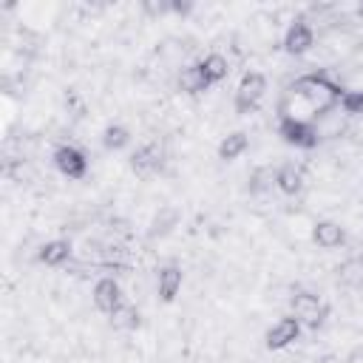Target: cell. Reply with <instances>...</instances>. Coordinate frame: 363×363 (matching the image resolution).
Returning <instances> with one entry per match:
<instances>
[{
  "label": "cell",
  "mask_w": 363,
  "mask_h": 363,
  "mask_svg": "<svg viewBox=\"0 0 363 363\" xmlns=\"http://www.w3.org/2000/svg\"><path fill=\"white\" fill-rule=\"evenodd\" d=\"M156 286H159V298H162L164 303H170V301L179 295V289H182V269H179L176 264L162 267V269H159V281H156Z\"/></svg>",
  "instance_id": "obj_11"
},
{
  "label": "cell",
  "mask_w": 363,
  "mask_h": 363,
  "mask_svg": "<svg viewBox=\"0 0 363 363\" xmlns=\"http://www.w3.org/2000/svg\"><path fill=\"white\" fill-rule=\"evenodd\" d=\"M267 91V77L261 71H247L235 88V111L238 113H252Z\"/></svg>",
  "instance_id": "obj_1"
},
{
  "label": "cell",
  "mask_w": 363,
  "mask_h": 363,
  "mask_svg": "<svg viewBox=\"0 0 363 363\" xmlns=\"http://www.w3.org/2000/svg\"><path fill=\"white\" fill-rule=\"evenodd\" d=\"M54 164H57V170H60L62 176H68V179H82L85 170H88V159H85V153H82L79 147H74V145H62V147H57V153H54Z\"/></svg>",
  "instance_id": "obj_5"
},
{
  "label": "cell",
  "mask_w": 363,
  "mask_h": 363,
  "mask_svg": "<svg viewBox=\"0 0 363 363\" xmlns=\"http://www.w3.org/2000/svg\"><path fill=\"white\" fill-rule=\"evenodd\" d=\"M201 68H204V74L210 77V82H221V79H227V74H230V62H227V57H221V54H207V57L201 60Z\"/></svg>",
  "instance_id": "obj_16"
},
{
  "label": "cell",
  "mask_w": 363,
  "mask_h": 363,
  "mask_svg": "<svg viewBox=\"0 0 363 363\" xmlns=\"http://www.w3.org/2000/svg\"><path fill=\"white\" fill-rule=\"evenodd\" d=\"M122 303V286H119V281L116 278H99L96 284H94V306L99 309V312H105V315H111L116 306Z\"/></svg>",
  "instance_id": "obj_6"
},
{
  "label": "cell",
  "mask_w": 363,
  "mask_h": 363,
  "mask_svg": "<svg viewBox=\"0 0 363 363\" xmlns=\"http://www.w3.org/2000/svg\"><path fill=\"white\" fill-rule=\"evenodd\" d=\"M312 241L318 247H323V250H335V247H340L346 241V233H343V227L337 221H318L315 230H312Z\"/></svg>",
  "instance_id": "obj_9"
},
{
  "label": "cell",
  "mask_w": 363,
  "mask_h": 363,
  "mask_svg": "<svg viewBox=\"0 0 363 363\" xmlns=\"http://www.w3.org/2000/svg\"><path fill=\"white\" fill-rule=\"evenodd\" d=\"M68 258H71V241H65V238H54V241L40 247V261L45 267H60Z\"/></svg>",
  "instance_id": "obj_13"
},
{
  "label": "cell",
  "mask_w": 363,
  "mask_h": 363,
  "mask_svg": "<svg viewBox=\"0 0 363 363\" xmlns=\"http://www.w3.org/2000/svg\"><path fill=\"white\" fill-rule=\"evenodd\" d=\"M281 136L286 145H295V147H315L318 145V130L312 122L301 119V116H281Z\"/></svg>",
  "instance_id": "obj_2"
},
{
  "label": "cell",
  "mask_w": 363,
  "mask_h": 363,
  "mask_svg": "<svg viewBox=\"0 0 363 363\" xmlns=\"http://www.w3.org/2000/svg\"><path fill=\"white\" fill-rule=\"evenodd\" d=\"M128 142H130V130H128L125 125H108V128L102 130V145H105L108 150H122Z\"/></svg>",
  "instance_id": "obj_17"
},
{
  "label": "cell",
  "mask_w": 363,
  "mask_h": 363,
  "mask_svg": "<svg viewBox=\"0 0 363 363\" xmlns=\"http://www.w3.org/2000/svg\"><path fill=\"white\" fill-rule=\"evenodd\" d=\"M162 162H164V150H162L159 142H147V145H142V147L130 156V167H133L139 176L156 173V170L162 167Z\"/></svg>",
  "instance_id": "obj_7"
},
{
  "label": "cell",
  "mask_w": 363,
  "mask_h": 363,
  "mask_svg": "<svg viewBox=\"0 0 363 363\" xmlns=\"http://www.w3.org/2000/svg\"><path fill=\"white\" fill-rule=\"evenodd\" d=\"M298 335H301V320L295 315H286V318H278L267 329L264 340H267V349H286L289 343L298 340Z\"/></svg>",
  "instance_id": "obj_4"
},
{
  "label": "cell",
  "mask_w": 363,
  "mask_h": 363,
  "mask_svg": "<svg viewBox=\"0 0 363 363\" xmlns=\"http://www.w3.org/2000/svg\"><path fill=\"white\" fill-rule=\"evenodd\" d=\"M247 147H250V136H247L244 130H233V133H227V136L218 142V159L233 162V159H238Z\"/></svg>",
  "instance_id": "obj_12"
},
{
  "label": "cell",
  "mask_w": 363,
  "mask_h": 363,
  "mask_svg": "<svg viewBox=\"0 0 363 363\" xmlns=\"http://www.w3.org/2000/svg\"><path fill=\"white\" fill-rule=\"evenodd\" d=\"M210 85H213V82H210V77L204 74L201 62L187 65V68H182V74H179V88H182L184 94H201V91H207Z\"/></svg>",
  "instance_id": "obj_10"
},
{
  "label": "cell",
  "mask_w": 363,
  "mask_h": 363,
  "mask_svg": "<svg viewBox=\"0 0 363 363\" xmlns=\"http://www.w3.org/2000/svg\"><path fill=\"white\" fill-rule=\"evenodd\" d=\"M292 312L301 320V326H309V329H315L323 320V315H326L320 298L312 295V292H295L292 295Z\"/></svg>",
  "instance_id": "obj_3"
},
{
  "label": "cell",
  "mask_w": 363,
  "mask_h": 363,
  "mask_svg": "<svg viewBox=\"0 0 363 363\" xmlns=\"http://www.w3.org/2000/svg\"><path fill=\"white\" fill-rule=\"evenodd\" d=\"M340 108L352 116H363V91H346L340 94Z\"/></svg>",
  "instance_id": "obj_19"
},
{
  "label": "cell",
  "mask_w": 363,
  "mask_h": 363,
  "mask_svg": "<svg viewBox=\"0 0 363 363\" xmlns=\"http://www.w3.org/2000/svg\"><path fill=\"white\" fill-rule=\"evenodd\" d=\"M108 318H111V326L113 329H125L128 332V329H136L139 326V309L133 303H128V301H122Z\"/></svg>",
  "instance_id": "obj_15"
},
{
  "label": "cell",
  "mask_w": 363,
  "mask_h": 363,
  "mask_svg": "<svg viewBox=\"0 0 363 363\" xmlns=\"http://www.w3.org/2000/svg\"><path fill=\"white\" fill-rule=\"evenodd\" d=\"M301 184H303V176H301V170H298L295 164H281V167H278V173H275V187H278L281 193L295 196V193L301 190Z\"/></svg>",
  "instance_id": "obj_14"
},
{
  "label": "cell",
  "mask_w": 363,
  "mask_h": 363,
  "mask_svg": "<svg viewBox=\"0 0 363 363\" xmlns=\"http://www.w3.org/2000/svg\"><path fill=\"white\" fill-rule=\"evenodd\" d=\"M312 45H315V31H312L303 20H295V23L286 28V34H284V48H286L289 54L301 57V54H306Z\"/></svg>",
  "instance_id": "obj_8"
},
{
  "label": "cell",
  "mask_w": 363,
  "mask_h": 363,
  "mask_svg": "<svg viewBox=\"0 0 363 363\" xmlns=\"http://www.w3.org/2000/svg\"><path fill=\"white\" fill-rule=\"evenodd\" d=\"M176 224H179V210H176V207H164V210H159V216L153 218L150 235H153V238H156V235H167Z\"/></svg>",
  "instance_id": "obj_18"
}]
</instances>
